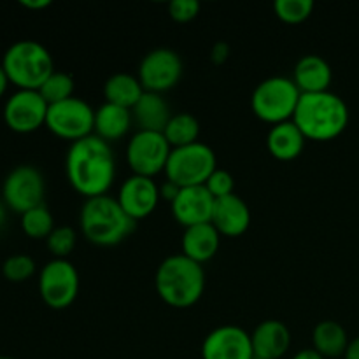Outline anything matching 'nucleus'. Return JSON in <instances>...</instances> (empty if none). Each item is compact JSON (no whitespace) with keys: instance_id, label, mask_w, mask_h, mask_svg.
I'll use <instances>...</instances> for the list:
<instances>
[{"instance_id":"1","label":"nucleus","mask_w":359,"mask_h":359,"mask_svg":"<svg viewBox=\"0 0 359 359\" xmlns=\"http://www.w3.org/2000/svg\"><path fill=\"white\" fill-rule=\"evenodd\" d=\"M70 186L86 198L107 195L116 179V156L111 144L93 135L76 140L65 156Z\"/></svg>"},{"instance_id":"2","label":"nucleus","mask_w":359,"mask_h":359,"mask_svg":"<svg viewBox=\"0 0 359 359\" xmlns=\"http://www.w3.org/2000/svg\"><path fill=\"white\" fill-rule=\"evenodd\" d=\"M293 121L307 140L326 142L342 135L349 125V107L333 91L304 93L294 111Z\"/></svg>"},{"instance_id":"3","label":"nucleus","mask_w":359,"mask_h":359,"mask_svg":"<svg viewBox=\"0 0 359 359\" xmlns=\"http://www.w3.org/2000/svg\"><path fill=\"white\" fill-rule=\"evenodd\" d=\"M154 287L158 297L170 307H193L205 291V270L182 252L167 256L156 269Z\"/></svg>"},{"instance_id":"4","label":"nucleus","mask_w":359,"mask_h":359,"mask_svg":"<svg viewBox=\"0 0 359 359\" xmlns=\"http://www.w3.org/2000/svg\"><path fill=\"white\" fill-rule=\"evenodd\" d=\"M79 224L88 242L100 248H112L133 233L137 221L123 210L116 196L100 195L84 200Z\"/></svg>"},{"instance_id":"5","label":"nucleus","mask_w":359,"mask_h":359,"mask_svg":"<svg viewBox=\"0 0 359 359\" xmlns=\"http://www.w3.org/2000/svg\"><path fill=\"white\" fill-rule=\"evenodd\" d=\"M0 65L18 90H39L55 72V60L48 48L30 39L13 42L4 53Z\"/></svg>"},{"instance_id":"6","label":"nucleus","mask_w":359,"mask_h":359,"mask_svg":"<svg viewBox=\"0 0 359 359\" xmlns=\"http://www.w3.org/2000/svg\"><path fill=\"white\" fill-rule=\"evenodd\" d=\"M300 97V90L290 77H266L252 91L251 107L262 121L273 126L293 119Z\"/></svg>"},{"instance_id":"7","label":"nucleus","mask_w":359,"mask_h":359,"mask_svg":"<svg viewBox=\"0 0 359 359\" xmlns=\"http://www.w3.org/2000/svg\"><path fill=\"white\" fill-rule=\"evenodd\" d=\"M216 168L217 158L214 149L198 140L189 146L172 149L165 174L168 181L175 182L179 188H189L205 184Z\"/></svg>"},{"instance_id":"8","label":"nucleus","mask_w":359,"mask_h":359,"mask_svg":"<svg viewBox=\"0 0 359 359\" xmlns=\"http://www.w3.org/2000/svg\"><path fill=\"white\" fill-rule=\"evenodd\" d=\"M79 287V272L69 259L53 258L39 273V294L42 302L55 311L69 309L76 302Z\"/></svg>"},{"instance_id":"9","label":"nucleus","mask_w":359,"mask_h":359,"mask_svg":"<svg viewBox=\"0 0 359 359\" xmlns=\"http://www.w3.org/2000/svg\"><path fill=\"white\" fill-rule=\"evenodd\" d=\"M46 179L35 165H18L2 182V202L9 210L25 214L44 203Z\"/></svg>"},{"instance_id":"10","label":"nucleus","mask_w":359,"mask_h":359,"mask_svg":"<svg viewBox=\"0 0 359 359\" xmlns=\"http://www.w3.org/2000/svg\"><path fill=\"white\" fill-rule=\"evenodd\" d=\"M46 128L60 139L70 140V144L93 135L95 109L83 98H67L49 105Z\"/></svg>"},{"instance_id":"11","label":"nucleus","mask_w":359,"mask_h":359,"mask_svg":"<svg viewBox=\"0 0 359 359\" xmlns=\"http://www.w3.org/2000/svg\"><path fill=\"white\" fill-rule=\"evenodd\" d=\"M172 146L167 142L163 133L142 132L133 133L126 144V161L135 175L151 177L165 172L170 158Z\"/></svg>"},{"instance_id":"12","label":"nucleus","mask_w":359,"mask_h":359,"mask_svg":"<svg viewBox=\"0 0 359 359\" xmlns=\"http://www.w3.org/2000/svg\"><path fill=\"white\" fill-rule=\"evenodd\" d=\"M182 60L170 48L151 49L139 63L137 77L146 91L163 95L177 86L182 77Z\"/></svg>"},{"instance_id":"13","label":"nucleus","mask_w":359,"mask_h":359,"mask_svg":"<svg viewBox=\"0 0 359 359\" xmlns=\"http://www.w3.org/2000/svg\"><path fill=\"white\" fill-rule=\"evenodd\" d=\"M48 102L39 90H16L4 104V121L16 133L37 132L46 126Z\"/></svg>"},{"instance_id":"14","label":"nucleus","mask_w":359,"mask_h":359,"mask_svg":"<svg viewBox=\"0 0 359 359\" xmlns=\"http://www.w3.org/2000/svg\"><path fill=\"white\" fill-rule=\"evenodd\" d=\"M202 359H255L251 333L235 325L217 326L203 339Z\"/></svg>"},{"instance_id":"15","label":"nucleus","mask_w":359,"mask_h":359,"mask_svg":"<svg viewBox=\"0 0 359 359\" xmlns=\"http://www.w3.org/2000/svg\"><path fill=\"white\" fill-rule=\"evenodd\" d=\"M116 200L133 221L146 219L160 203V186L154 179L132 174L119 186Z\"/></svg>"},{"instance_id":"16","label":"nucleus","mask_w":359,"mask_h":359,"mask_svg":"<svg viewBox=\"0 0 359 359\" xmlns=\"http://www.w3.org/2000/svg\"><path fill=\"white\" fill-rule=\"evenodd\" d=\"M214 198L205 186L181 188L177 198L170 203L172 214L181 226L189 228L195 224L210 223L214 210Z\"/></svg>"},{"instance_id":"17","label":"nucleus","mask_w":359,"mask_h":359,"mask_svg":"<svg viewBox=\"0 0 359 359\" xmlns=\"http://www.w3.org/2000/svg\"><path fill=\"white\" fill-rule=\"evenodd\" d=\"M210 223L219 231L221 237H241L251 224V210L245 200L233 193L223 198H216Z\"/></svg>"},{"instance_id":"18","label":"nucleus","mask_w":359,"mask_h":359,"mask_svg":"<svg viewBox=\"0 0 359 359\" xmlns=\"http://www.w3.org/2000/svg\"><path fill=\"white\" fill-rule=\"evenodd\" d=\"M255 358L280 359L291 347V332L279 319L262 321L251 333Z\"/></svg>"},{"instance_id":"19","label":"nucleus","mask_w":359,"mask_h":359,"mask_svg":"<svg viewBox=\"0 0 359 359\" xmlns=\"http://www.w3.org/2000/svg\"><path fill=\"white\" fill-rule=\"evenodd\" d=\"M293 83L300 93H321L328 91L333 81L330 63L319 55H305L297 62L293 69Z\"/></svg>"},{"instance_id":"20","label":"nucleus","mask_w":359,"mask_h":359,"mask_svg":"<svg viewBox=\"0 0 359 359\" xmlns=\"http://www.w3.org/2000/svg\"><path fill=\"white\" fill-rule=\"evenodd\" d=\"M181 245L182 255L203 265L205 262L212 259L219 251L221 233L214 228L212 223L195 224V226L184 228Z\"/></svg>"},{"instance_id":"21","label":"nucleus","mask_w":359,"mask_h":359,"mask_svg":"<svg viewBox=\"0 0 359 359\" xmlns=\"http://www.w3.org/2000/svg\"><path fill=\"white\" fill-rule=\"evenodd\" d=\"M172 116L174 114L170 111V105L165 100L163 95L153 93V91H144L140 100L132 107L133 123L142 132L163 133Z\"/></svg>"},{"instance_id":"22","label":"nucleus","mask_w":359,"mask_h":359,"mask_svg":"<svg viewBox=\"0 0 359 359\" xmlns=\"http://www.w3.org/2000/svg\"><path fill=\"white\" fill-rule=\"evenodd\" d=\"M305 142H307V139L302 133V130L294 125L293 119L273 125L266 135L269 153L279 161L297 160L304 151Z\"/></svg>"},{"instance_id":"23","label":"nucleus","mask_w":359,"mask_h":359,"mask_svg":"<svg viewBox=\"0 0 359 359\" xmlns=\"http://www.w3.org/2000/svg\"><path fill=\"white\" fill-rule=\"evenodd\" d=\"M132 111L126 107H119V105L104 102L95 111L93 133L109 144L123 139L128 133V130L132 128Z\"/></svg>"},{"instance_id":"24","label":"nucleus","mask_w":359,"mask_h":359,"mask_svg":"<svg viewBox=\"0 0 359 359\" xmlns=\"http://www.w3.org/2000/svg\"><path fill=\"white\" fill-rule=\"evenodd\" d=\"M349 337L340 323L326 319L318 323L312 332V349L318 351L323 358H344L349 347Z\"/></svg>"},{"instance_id":"25","label":"nucleus","mask_w":359,"mask_h":359,"mask_svg":"<svg viewBox=\"0 0 359 359\" xmlns=\"http://www.w3.org/2000/svg\"><path fill=\"white\" fill-rule=\"evenodd\" d=\"M144 88L139 77L128 72L112 74L104 84V98L109 104L126 107L132 111L133 105L140 100L144 95Z\"/></svg>"},{"instance_id":"26","label":"nucleus","mask_w":359,"mask_h":359,"mask_svg":"<svg viewBox=\"0 0 359 359\" xmlns=\"http://www.w3.org/2000/svg\"><path fill=\"white\" fill-rule=\"evenodd\" d=\"M163 135L165 139H167V142L172 146V149L198 142V119L193 114H189V112H179V114H174L170 118V121H168L167 128L163 130Z\"/></svg>"},{"instance_id":"27","label":"nucleus","mask_w":359,"mask_h":359,"mask_svg":"<svg viewBox=\"0 0 359 359\" xmlns=\"http://www.w3.org/2000/svg\"><path fill=\"white\" fill-rule=\"evenodd\" d=\"M55 228V217L46 203L21 214V230L27 237L35 238V241H41V238L46 241Z\"/></svg>"},{"instance_id":"28","label":"nucleus","mask_w":359,"mask_h":359,"mask_svg":"<svg viewBox=\"0 0 359 359\" xmlns=\"http://www.w3.org/2000/svg\"><path fill=\"white\" fill-rule=\"evenodd\" d=\"M74 90H76V83H74V77L67 72H60L55 70L48 79L44 81L41 88H39V93L42 95L48 105L58 104V102L67 100V98L74 97Z\"/></svg>"},{"instance_id":"29","label":"nucleus","mask_w":359,"mask_h":359,"mask_svg":"<svg viewBox=\"0 0 359 359\" xmlns=\"http://www.w3.org/2000/svg\"><path fill=\"white\" fill-rule=\"evenodd\" d=\"M273 13L284 23H304L314 13V0H276Z\"/></svg>"},{"instance_id":"30","label":"nucleus","mask_w":359,"mask_h":359,"mask_svg":"<svg viewBox=\"0 0 359 359\" xmlns=\"http://www.w3.org/2000/svg\"><path fill=\"white\" fill-rule=\"evenodd\" d=\"M35 270H37V265L34 258L28 255H13L2 263V276L14 284L27 283L34 277Z\"/></svg>"},{"instance_id":"31","label":"nucleus","mask_w":359,"mask_h":359,"mask_svg":"<svg viewBox=\"0 0 359 359\" xmlns=\"http://www.w3.org/2000/svg\"><path fill=\"white\" fill-rule=\"evenodd\" d=\"M77 244V233L74 228L70 226H56L51 231L48 238H46V245L48 251L51 252L53 258L56 259H69L70 252L76 249Z\"/></svg>"},{"instance_id":"32","label":"nucleus","mask_w":359,"mask_h":359,"mask_svg":"<svg viewBox=\"0 0 359 359\" xmlns=\"http://www.w3.org/2000/svg\"><path fill=\"white\" fill-rule=\"evenodd\" d=\"M203 186L209 189V193L214 196V198H223V196L233 195L235 193L233 175H231L228 170H224V168H219V167L210 174V177L207 179V182Z\"/></svg>"},{"instance_id":"33","label":"nucleus","mask_w":359,"mask_h":359,"mask_svg":"<svg viewBox=\"0 0 359 359\" xmlns=\"http://www.w3.org/2000/svg\"><path fill=\"white\" fill-rule=\"evenodd\" d=\"M200 7L198 0H172L168 4V14L177 23H189L198 16Z\"/></svg>"},{"instance_id":"34","label":"nucleus","mask_w":359,"mask_h":359,"mask_svg":"<svg viewBox=\"0 0 359 359\" xmlns=\"http://www.w3.org/2000/svg\"><path fill=\"white\" fill-rule=\"evenodd\" d=\"M228 56H230V44L228 42L219 41L210 49V60H212L214 65H223L228 60Z\"/></svg>"},{"instance_id":"35","label":"nucleus","mask_w":359,"mask_h":359,"mask_svg":"<svg viewBox=\"0 0 359 359\" xmlns=\"http://www.w3.org/2000/svg\"><path fill=\"white\" fill-rule=\"evenodd\" d=\"M179 191H181V188H179L177 184H175V182H172V181H165L163 184L160 186V198H163V200H167V202H174L175 198H177V195H179Z\"/></svg>"},{"instance_id":"36","label":"nucleus","mask_w":359,"mask_h":359,"mask_svg":"<svg viewBox=\"0 0 359 359\" xmlns=\"http://www.w3.org/2000/svg\"><path fill=\"white\" fill-rule=\"evenodd\" d=\"M20 6L30 11H42L51 6V0H20Z\"/></svg>"},{"instance_id":"37","label":"nucleus","mask_w":359,"mask_h":359,"mask_svg":"<svg viewBox=\"0 0 359 359\" xmlns=\"http://www.w3.org/2000/svg\"><path fill=\"white\" fill-rule=\"evenodd\" d=\"M344 359H359V337L354 340H351L349 347H347Z\"/></svg>"},{"instance_id":"38","label":"nucleus","mask_w":359,"mask_h":359,"mask_svg":"<svg viewBox=\"0 0 359 359\" xmlns=\"http://www.w3.org/2000/svg\"><path fill=\"white\" fill-rule=\"evenodd\" d=\"M291 359H325L321 356V354L318 353V351H314L311 347V349H302V351H298L297 354H294L293 358Z\"/></svg>"},{"instance_id":"39","label":"nucleus","mask_w":359,"mask_h":359,"mask_svg":"<svg viewBox=\"0 0 359 359\" xmlns=\"http://www.w3.org/2000/svg\"><path fill=\"white\" fill-rule=\"evenodd\" d=\"M9 77H7V74H6V70L2 69V65H0V98L4 97V95H6V91H7V88H9Z\"/></svg>"},{"instance_id":"40","label":"nucleus","mask_w":359,"mask_h":359,"mask_svg":"<svg viewBox=\"0 0 359 359\" xmlns=\"http://www.w3.org/2000/svg\"><path fill=\"white\" fill-rule=\"evenodd\" d=\"M7 210L9 209L6 207V203L0 200V231H2L7 224Z\"/></svg>"},{"instance_id":"41","label":"nucleus","mask_w":359,"mask_h":359,"mask_svg":"<svg viewBox=\"0 0 359 359\" xmlns=\"http://www.w3.org/2000/svg\"><path fill=\"white\" fill-rule=\"evenodd\" d=\"M0 359H14V358H9V356H0Z\"/></svg>"},{"instance_id":"42","label":"nucleus","mask_w":359,"mask_h":359,"mask_svg":"<svg viewBox=\"0 0 359 359\" xmlns=\"http://www.w3.org/2000/svg\"><path fill=\"white\" fill-rule=\"evenodd\" d=\"M255 359H259V358H255Z\"/></svg>"}]
</instances>
